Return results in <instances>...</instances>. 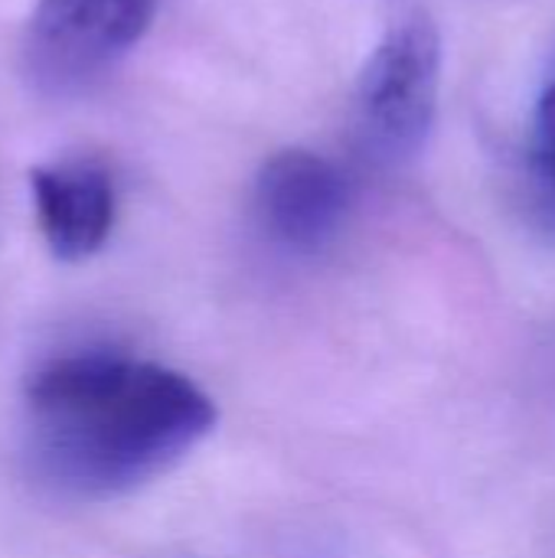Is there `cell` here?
<instances>
[{
    "mask_svg": "<svg viewBox=\"0 0 555 558\" xmlns=\"http://www.w3.org/2000/svg\"><path fill=\"white\" fill-rule=\"evenodd\" d=\"M216 402L183 373L114 350L62 353L23 383V451L69 500H118L170 474L216 428Z\"/></svg>",
    "mask_w": 555,
    "mask_h": 558,
    "instance_id": "obj_1",
    "label": "cell"
},
{
    "mask_svg": "<svg viewBox=\"0 0 555 558\" xmlns=\"http://www.w3.org/2000/svg\"><path fill=\"white\" fill-rule=\"evenodd\" d=\"M157 0H36L23 29V72L43 95H75L150 29Z\"/></svg>",
    "mask_w": 555,
    "mask_h": 558,
    "instance_id": "obj_2",
    "label": "cell"
},
{
    "mask_svg": "<svg viewBox=\"0 0 555 558\" xmlns=\"http://www.w3.org/2000/svg\"><path fill=\"white\" fill-rule=\"evenodd\" d=\"M442 36L429 13L399 16L370 52L357 82L360 128L383 157L415 154L438 111Z\"/></svg>",
    "mask_w": 555,
    "mask_h": 558,
    "instance_id": "obj_3",
    "label": "cell"
},
{
    "mask_svg": "<svg viewBox=\"0 0 555 558\" xmlns=\"http://www.w3.org/2000/svg\"><path fill=\"white\" fill-rule=\"evenodd\" d=\"M350 209L343 170L314 150H281L265 160L255 180V213L262 229L291 252L327 245Z\"/></svg>",
    "mask_w": 555,
    "mask_h": 558,
    "instance_id": "obj_4",
    "label": "cell"
},
{
    "mask_svg": "<svg viewBox=\"0 0 555 558\" xmlns=\"http://www.w3.org/2000/svg\"><path fill=\"white\" fill-rule=\"evenodd\" d=\"M39 235L65 265L98 255L114 229L118 193L111 170L95 157H69L29 170Z\"/></svg>",
    "mask_w": 555,
    "mask_h": 558,
    "instance_id": "obj_5",
    "label": "cell"
},
{
    "mask_svg": "<svg viewBox=\"0 0 555 558\" xmlns=\"http://www.w3.org/2000/svg\"><path fill=\"white\" fill-rule=\"evenodd\" d=\"M533 170L555 193V82L543 92L533 118Z\"/></svg>",
    "mask_w": 555,
    "mask_h": 558,
    "instance_id": "obj_6",
    "label": "cell"
}]
</instances>
